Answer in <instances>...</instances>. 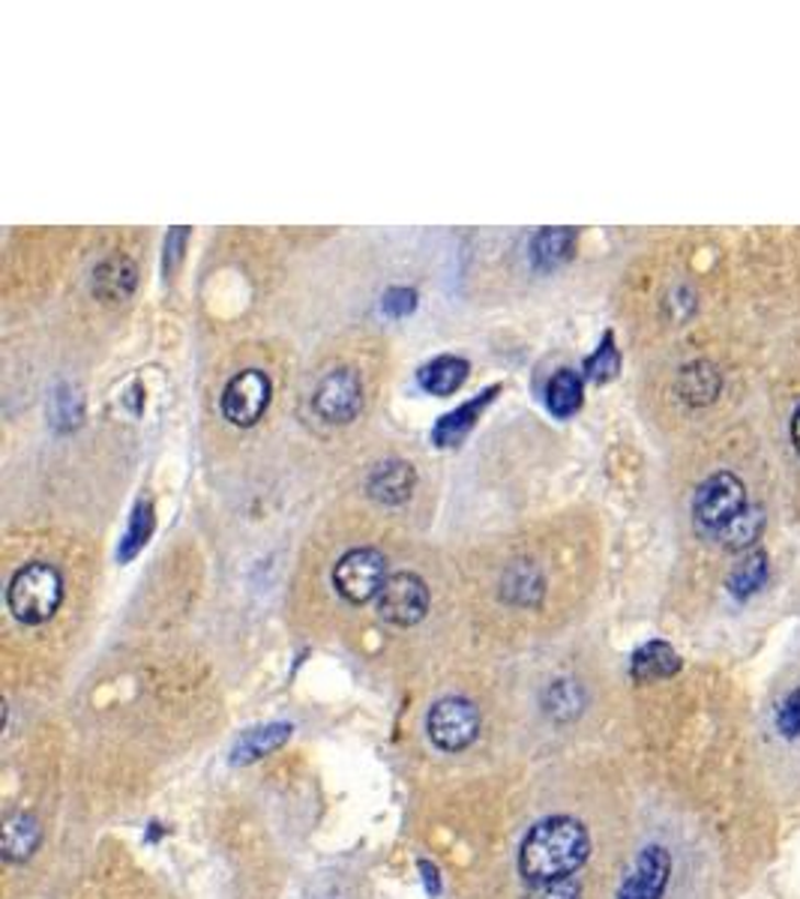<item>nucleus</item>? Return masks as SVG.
I'll return each instance as SVG.
<instances>
[{"mask_svg":"<svg viewBox=\"0 0 800 899\" xmlns=\"http://www.w3.org/2000/svg\"><path fill=\"white\" fill-rule=\"evenodd\" d=\"M590 857V833L573 816H552L528 831L519 849V873L531 885L576 876Z\"/></svg>","mask_w":800,"mask_h":899,"instance_id":"nucleus-1","label":"nucleus"},{"mask_svg":"<svg viewBox=\"0 0 800 899\" xmlns=\"http://www.w3.org/2000/svg\"><path fill=\"white\" fill-rule=\"evenodd\" d=\"M60 603H64V578L55 566L34 561V564L15 570L10 588H7V606H10L15 621L40 627V623L55 618Z\"/></svg>","mask_w":800,"mask_h":899,"instance_id":"nucleus-2","label":"nucleus"},{"mask_svg":"<svg viewBox=\"0 0 800 899\" xmlns=\"http://www.w3.org/2000/svg\"><path fill=\"white\" fill-rule=\"evenodd\" d=\"M744 510L746 488L729 471H720V474L705 480L699 492H696V498H692V522H696L699 533H708L713 540Z\"/></svg>","mask_w":800,"mask_h":899,"instance_id":"nucleus-3","label":"nucleus"},{"mask_svg":"<svg viewBox=\"0 0 800 899\" xmlns=\"http://www.w3.org/2000/svg\"><path fill=\"white\" fill-rule=\"evenodd\" d=\"M387 582V558L379 549H351L334 566V585L351 606L375 599Z\"/></svg>","mask_w":800,"mask_h":899,"instance_id":"nucleus-4","label":"nucleus"},{"mask_svg":"<svg viewBox=\"0 0 800 899\" xmlns=\"http://www.w3.org/2000/svg\"><path fill=\"white\" fill-rule=\"evenodd\" d=\"M426 732L432 738V744L444 753H462L477 741L480 734V711L474 701L459 699V696H447V699L435 701L432 711L426 717Z\"/></svg>","mask_w":800,"mask_h":899,"instance_id":"nucleus-5","label":"nucleus"},{"mask_svg":"<svg viewBox=\"0 0 800 899\" xmlns=\"http://www.w3.org/2000/svg\"><path fill=\"white\" fill-rule=\"evenodd\" d=\"M429 611V588L417 573H393L379 594V615L396 627H414Z\"/></svg>","mask_w":800,"mask_h":899,"instance_id":"nucleus-6","label":"nucleus"},{"mask_svg":"<svg viewBox=\"0 0 800 899\" xmlns=\"http://www.w3.org/2000/svg\"><path fill=\"white\" fill-rule=\"evenodd\" d=\"M270 405V378L261 369H246L223 390V417L234 426H256Z\"/></svg>","mask_w":800,"mask_h":899,"instance_id":"nucleus-7","label":"nucleus"},{"mask_svg":"<svg viewBox=\"0 0 800 899\" xmlns=\"http://www.w3.org/2000/svg\"><path fill=\"white\" fill-rule=\"evenodd\" d=\"M315 414L327 423H351L363 408V384L354 369H334L312 396Z\"/></svg>","mask_w":800,"mask_h":899,"instance_id":"nucleus-8","label":"nucleus"},{"mask_svg":"<svg viewBox=\"0 0 800 899\" xmlns=\"http://www.w3.org/2000/svg\"><path fill=\"white\" fill-rule=\"evenodd\" d=\"M672 873V857L663 845H647L635 861L633 873L623 878L618 899H663Z\"/></svg>","mask_w":800,"mask_h":899,"instance_id":"nucleus-9","label":"nucleus"},{"mask_svg":"<svg viewBox=\"0 0 800 899\" xmlns=\"http://www.w3.org/2000/svg\"><path fill=\"white\" fill-rule=\"evenodd\" d=\"M498 384L495 387H486L480 396H474V400H467L465 405H459L457 412L444 414L441 420L435 423L432 429V441L438 447H457L462 438H465L471 429H474V423L480 420V414L489 408V402L495 400V393H498Z\"/></svg>","mask_w":800,"mask_h":899,"instance_id":"nucleus-10","label":"nucleus"},{"mask_svg":"<svg viewBox=\"0 0 800 899\" xmlns=\"http://www.w3.org/2000/svg\"><path fill=\"white\" fill-rule=\"evenodd\" d=\"M414 483H417V474H414L412 462H402V459H387L381 462L372 474H369V495L381 504H402V501L412 498Z\"/></svg>","mask_w":800,"mask_h":899,"instance_id":"nucleus-11","label":"nucleus"},{"mask_svg":"<svg viewBox=\"0 0 800 899\" xmlns=\"http://www.w3.org/2000/svg\"><path fill=\"white\" fill-rule=\"evenodd\" d=\"M680 656L668 642H647L630 660V675L639 684H654V681H666V677L678 675Z\"/></svg>","mask_w":800,"mask_h":899,"instance_id":"nucleus-12","label":"nucleus"},{"mask_svg":"<svg viewBox=\"0 0 800 899\" xmlns=\"http://www.w3.org/2000/svg\"><path fill=\"white\" fill-rule=\"evenodd\" d=\"M135 282H138V270L129 258L114 256L109 261H102L93 273V291L100 294L105 303H121V300H129L135 291Z\"/></svg>","mask_w":800,"mask_h":899,"instance_id":"nucleus-13","label":"nucleus"},{"mask_svg":"<svg viewBox=\"0 0 800 899\" xmlns=\"http://www.w3.org/2000/svg\"><path fill=\"white\" fill-rule=\"evenodd\" d=\"M291 729L289 722H270V726H261V729H249V732L234 744L232 750V762L234 765H252V762H258V758H264V755H270L273 750H279V746L285 744L291 738Z\"/></svg>","mask_w":800,"mask_h":899,"instance_id":"nucleus-14","label":"nucleus"},{"mask_svg":"<svg viewBox=\"0 0 800 899\" xmlns=\"http://www.w3.org/2000/svg\"><path fill=\"white\" fill-rule=\"evenodd\" d=\"M43 843V828L31 812H15L3 822V857L10 864H22Z\"/></svg>","mask_w":800,"mask_h":899,"instance_id":"nucleus-15","label":"nucleus"},{"mask_svg":"<svg viewBox=\"0 0 800 899\" xmlns=\"http://www.w3.org/2000/svg\"><path fill=\"white\" fill-rule=\"evenodd\" d=\"M467 372H471V367H467V360H462V357H435L432 363H426L417 372V384L426 393H432V396H450V393H457L465 384Z\"/></svg>","mask_w":800,"mask_h":899,"instance_id":"nucleus-16","label":"nucleus"},{"mask_svg":"<svg viewBox=\"0 0 800 899\" xmlns=\"http://www.w3.org/2000/svg\"><path fill=\"white\" fill-rule=\"evenodd\" d=\"M576 246V232L573 228H543L533 237L531 258L537 270H555L573 256Z\"/></svg>","mask_w":800,"mask_h":899,"instance_id":"nucleus-17","label":"nucleus"},{"mask_svg":"<svg viewBox=\"0 0 800 899\" xmlns=\"http://www.w3.org/2000/svg\"><path fill=\"white\" fill-rule=\"evenodd\" d=\"M545 405L561 420L573 417L582 408V378L573 369H561L545 387Z\"/></svg>","mask_w":800,"mask_h":899,"instance_id":"nucleus-18","label":"nucleus"},{"mask_svg":"<svg viewBox=\"0 0 800 899\" xmlns=\"http://www.w3.org/2000/svg\"><path fill=\"white\" fill-rule=\"evenodd\" d=\"M678 390L689 405H708L720 393V375H717V369L711 363H689L680 372Z\"/></svg>","mask_w":800,"mask_h":899,"instance_id":"nucleus-19","label":"nucleus"},{"mask_svg":"<svg viewBox=\"0 0 800 899\" xmlns=\"http://www.w3.org/2000/svg\"><path fill=\"white\" fill-rule=\"evenodd\" d=\"M150 533H154V507H150V501H138L133 516H129V525H126V533H123L121 549H117V561L129 564L145 549Z\"/></svg>","mask_w":800,"mask_h":899,"instance_id":"nucleus-20","label":"nucleus"},{"mask_svg":"<svg viewBox=\"0 0 800 899\" xmlns=\"http://www.w3.org/2000/svg\"><path fill=\"white\" fill-rule=\"evenodd\" d=\"M767 582V555L765 552H750V555L734 566L732 576H729V591H732L737 599L753 597L762 591V585Z\"/></svg>","mask_w":800,"mask_h":899,"instance_id":"nucleus-21","label":"nucleus"},{"mask_svg":"<svg viewBox=\"0 0 800 899\" xmlns=\"http://www.w3.org/2000/svg\"><path fill=\"white\" fill-rule=\"evenodd\" d=\"M762 528H765V516H762V510H758V507H746V510L741 513L717 540H720L725 549L741 552V549H750V546L756 543Z\"/></svg>","mask_w":800,"mask_h":899,"instance_id":"nucleus-22","label":"nucleus"},{"mask_svg":"<svg viewBox=\"0 0 800 899\" xmlns=\"http://www.w3.org/2000/svg\"><path fill=\"white\" fill-rule=\"evenodd\" d=\"M582 705H585V696L573 681H555L545 689V713L555 720H573L582 711Z\"/></svg>","mask_w":800,"mask_h":899,"instance_id":"nucleus-23","label":"nucleus"},{"mask_svg":"<svg viewBox=\"0 0 800 899\" xmlns=\"http://www.w3.org/2000/svg\"><path fill=\"white\" fill-rule=\"evenodd\" d=\"M618 369H621V357H618V348H615L611 334H609L606 339H602L600 348H597V351L585 360V372H588L590 381L602 384V381H609V378L618 375Z\"/></svg>","mask_w":800,"mask_h":899,"instance_id":"nucleus-24","label":"nucleus"},{"mask_svg":"<svg viewBox=\"0 0 800 899\" xmlns=\"http://www.w3.org/2000/svg\"><path fill=\"white\" fill-rule=\"evenodd\" d=\"M525 899H582V881L576 876L555 878V881H540Z\"/></svg>","mask_w":800,"mask_h":899,"instance_id":"nucleus-25","label":"nucleus"},{"mask_svg":"<svg viewBox=\"0 0 800 899\" xmlns=\"http://www.w3.org/2000/svg\"><path fill=\"white\" fill-rule=\"evenodd\" d=\"M777 726L786 738H800V687L791 689L782 699L777 711Z\"/></svg>","mask_w":800,"mask_h":899,"instance_id":"nucleus-26","label":"nucleus"},{"mask_svg":"<svg viewBox=\"0 0 800 899\" xmlns=\"http://www.w3.org/2000/svg\"><path fill=\"white\" fill-rule=\"evenodd\" d=\"M414 306H417V291L412 289H390L381 300V310L390 318H405V315H412Z\"/></svg>","mask_w":800,"mask_h":899,"instance_id":"nucleus-27","label":"nucleus"},{"mask_svg":"<svg viewBox=\"0 0 800 899\" xmlns=\"http://www.w3.org/2000/svg\"><path fill=\"white\" fill-rule=\"evenodd\" d=\"M420 873H422V885H426V894L429 897H438L441 894V878H438V866L429 864V861H420Z\"/></svg>","mask_w":800,"mask_h":899,"instance_id":"nucleus-28","label":"nucleus"},{"mask_svg":"<svg viewBox=\"0 0 800 899\" xmlns=\"http://www.w3.org/2000/svg\"><path fill=\"white\" fill-rule=\"evenodd\" d=\"M791 441H795V450L800 453V408L791 417Z\"/></svg>","mask_w":800,"mask_h":899,"instance_id":"nucleus-29","label":"nucleus"}]
</instances>
